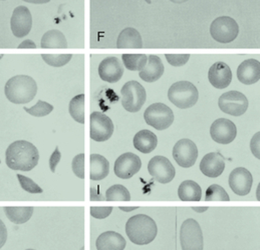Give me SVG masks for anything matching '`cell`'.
<instances>
[{
    "instance_id": "obj_52",
    "label": "cell",
    "mask_w": 260,
    "mask_h": 250,
    "mask_svg": "<svg viewBox=\"0 0 260 250\" xmlns=\"http://www.w3.org/2000/svg\"><path fill=\"white\" fill-rule=\"evenodd\" d=\"M2 1H5V0H2Z\"/></svg>"
},
{
    "instance_id": "obj_48",
    "label": "cell",
    "mask_w": 260,
    "mask_h": 250,
    "mask_svg": "<svg viewBox=\"0 0 260 250\" xmlns=\"http://www.w3.org/2000/svg\"><path fill=\"white\" fill-rule=\"evenodd\" d=\"M145 1H146L147 3H149V4H151V3H152V1H151V0H145Z\"/></svg>"
},
{
    "instance_id": "obj_44",
    "label": "cell",
    "mask_w": 260,
    "mask_h": 250,
    "mask_svg": "<svg viewBox=\"0 0 260 250\" xmlns=\"http://www.w3.org/2000/svg\"><path fill=\"white\" fill-rule=\"evenodd\" d=\"M22 1L31 3V4H45V3H48L50 0H22Z\"/></svg>"
},
{
    "instance_id": "obj_21",
    "label": "cell",
    "mask_w": 260,
    "mask_h": 250,
    "mask_svg": "<svg viewBox=\"0 0 260 250\" xmlns=\"http://www.w3.org/2000/svg\"><path fill=\"white\" fill-rule=\"evenodd\" d=\"M164 74V64L157 55H149L146 66L139 72L140 77L146 82H155Z\"/></svg>"
},
{
    "instance_id": "obj_31",
    "label": "cell",
    "mask_w": 260,
    "mask_h": 250,
    "mask_svg": "<svg viewBox=\"0 0 260 250\" xmlns=\"http://www.w3.org/2000/svg\"><path fill=\"white\" fill-rule=\"evenodd\" d=\"M106 200L108 201H129V190L122 184H115L106 191Z\"/></svg>"
},
{
    "instance_id": "obj_14",
    "label": "cell",
    "mask_w": 260,
    "mask_h": 250,
    "mask_svg": "<svg viewBox=\"0 0 260 250\" xmlns=\"http://www.w3.org/2000/svg\"><path fill=\"white\" fill-rule=\"evenodd\" d=\"M252 174L244 167L233 169L229 175V186L231 190L239 196H246L249 194L252 188Z\"/></svg>"
},
{
    "instance_id": "obj_40",
    "label": "cell",
    "mask_w": 260,
    "mask_h": 250,
    "mask_svg": "<svg viewBox=\"0 0 260 250\" xmlns=\"http://www.w3.org/2000/svg\"><path fill=\"white\" fill-rule=\"evenodd\" d=\"M60 159H61V153H60V151H59L58 146H56L55 149H54V151L52 152L50 158H49V161H48L49 168H50V170H51L52 173H55V169H56V166H57L58 162L60 161Z\"/></svg>"
},
{
    "instance_id": "obj_24",
    "label": "cell",
    "mask_w": 260,
    "mask_h": 250,
    "mask_svg": "<svg viewBox=\"0 0 260 250\" xmlns=\"http://www.w3.org/2000/svg\"><path fill=\"white\" fill-rule=\"evenodd\" d=\"M110 172V163L108 159L101 154L90 155V179L99 181L105 179Z\"/></svg>"
},
{
    "instance_id": "obj_26",
    "label": "cell",
    "mask_w": 260,
    "mask_h": 250,
    "mask_svg": "<svg viewBox=\"0 0 260 250\" xmlns=\"http://www.w3.org/2000/svg\"><path fill=\"white\" fill-rule=\"evenodd\" d=\"M117 47L120 49L121 48H142L143 40L140 32L133 27L125 28L119 34V37L117 40Z\"/></svg>"
},
{
    "instance_id": "obj_19",
    "label": "cell",
    "mask_w": 260,
    "mask_h": 250,
    "mask_svg": "<svg viewBox=\"0 0 260 250\" xmlns=\"http://www.w3.org/2000/svg\"><path fill=\"white\" fill-rule=\"evenodd\" d=\"M224 169L225 160L218 152H210L206 154L200 162L201 172L209 178L219 177L223 173Z\"/></svg>"
},
{
    "instance_id": "obj_50",
    "label": "cell",
    "mask_w": 260,
    "mask_h": 250,
    "mask_svg": "<svg viewBox=\"0 0 260 250\" xmlns=\"http://www.w3.org/2000/svg\"><path fill=\"white\" fill-rule=\"evenodd\" d=\"M25 250H36V249H30V248H29V249H25Z\"/></svg>"
},
{
    "instance_id": "obj_3",
    "label": "cell",
    "mask_w": 260,
    "mask_h": 250,
    "mask_svg": "<svg viewBox=\"0 0 260 250\" xmlns=\"http://www.w3.org/2000/svg\"><path fill=\"white\" fill-rule=\"evenodd\" d=\"M38 84L28 75H16L7 80L4 86L6 98L14 104H26L37 95Z\"/></svg>"
},
{
    "instance_id": "obj_25",
    "label": "cell",
    "mask_w": 260,
    "mask_h": 250,
    "mask_svg": "<svg viewBox=\"0 0 260 250\" xmlns=\"http://www.w3.org/2000/svg\"><path fill=\"white\" fill-rule=\"evenodd\" d=\"M178 196L182 201H199L202 197L201 186L193 180H185L178 188Z\"/></svg>"
},
{
    "instance_id": "obj_4",
    "label": "cell",
    "mask_w": 260,
    "mask_h": 250,
    "mask_svg": "<svg viewBox=\"0 0 260 250\" xmlns=\"http://www.w3.org/2000/svg\"><path fill=\"white\" fill-rule=\"evenodd\" d=\"M168 98L180 109L193 107L199 98L197 87L189 81H178L171 85L168 90Z\"/></svg>"
},
{
    "instance_id": "obj_30",
    "label": "cell",
    "mask_w": 260,
    "mask_h": 250,
    "mask_svg": "<svg viewBox=\"0 0 260 250\" xmlns=\"http://www.w3.org/2000/svg\"><path fill=\"white\" fill-rule=\"evenodd\" d=\"M123 63L131 71H141L147 64L148 56L145 54H123Z\"/></svg>"
},
{
    "instance_id": "obj_7",
    "label": "cell",
    "mask_w": 260,
    "mask_h": 250,
    "mask_svg": "<svg viewBox=\"0 0 260 250\" xmlns=\"http://www.w3.org/2000/svg\"><path fill=\"white\" fill-rule=\"evenodd\" d=\"M146 123L157 130H165L174 122V113L172 109L164 103L151 104L144 113Z\"/></svg>"
},
{
    "instance_id": "obj_41",
    "label": "cell",
    "mask_w": 260,
    "mask_h": 250,
    "mask_svg": "<svg viewBox=\"0 0 260 250\" xmlns=\"http://www.w3.org/2000/svg\"><path fill=\"white\" fill-rule=\"evenodd\" d=\"M7 241V228L4 222L0 219V249L4 246Z\"/></svg>"
},
{
    "instance_id": "obj_38",
    "label": "cell",
    "mask_w": 260,
    "mask_h": 250,
    "mask_svg": "<svg viewBox=\"0 0 260 250\" xmlns=\"http://www.w3.org/2000/svg\"><path fill=\"white\" fill-rule=\"evenodd\" d=\"M112 211V206H91L90 215L96 219H105L111 215Z\"/></svg>"
},
{
    "instance_id": "obj_11",
    "label": "cell",
    "mask_w": 260,
    "mask_h": 250,
    "mask_svg": "<svg viewBox=\"0 0 260 250\" xmlns=\"http://www.w3.org/2000/svg\"><path fill=\"white\" fill-rule=\"evenodd\" d=\"M173 157L179 166L190 168L198 158V148L191 139H181L174 145Z\"/></svg>"
},
{
    "instance_id": "obj_5",
    "label": "cell",
    "mask_w": 260,
    "mask_h": 250,
    "mask_svg": "<svg viewBox=\"0 0 260 250\" xmlns=\"http://www.w3.org/2000/svg\"><path fill=\"white\" fill-rule=\"evenodd\" d=\"M182 250H203V232L200 224L193 218L186 219L180 228Z\"/></svg>"
},
{
    "instance_id": "obj_9",
    "label": "cell",
    "mask_w": 260,
    "mask_h": 250,
    "mask_svg": "<svg viewBox=\"0 0 260 250\" xmlns=\"http://www.w3.org/2000/svg\"><path fill=\"white\" fill-rule=\"evenodd\" d=\"M218 106L226 114L241 116L247 111L248 99L242 92L232 90L223 93L219 97Z\"/></svg>"
},
{
    "instance_id": "obj_23",
    "label": "cell",
    "mask_w": 260,
    "mask_h": 250,
    "mask_svg": "<svg viewBox=\"0 0 260 250\" xmlns=\"http://www.w3.org/2000/svg\"><path fill=\"white\" fill-rule=\"evenodd\" d=\"M135 148L145 154L151 153L155 150L158 144V138L155 133H153L151 130L143 129L136 133L133 140Z\"/></svg>"
},
{
    "instance_id": "obj_49",
    "label": "cell",
    "mask_w": 260,
    "mask_h": 250,
    "mask_svg": "<svg viewBox=\"0 0 260 250\" xmlns=\"http://www.w3.org/2000/svg\"><path fill=\"white\" fill-rule=\"evenodd\" d=\"M2 57H3V55H2V54H0V59H1Z\"/></svg>"
},
{
    "instance_id": "obj_45",
    "label": "cell",
    "mask_w": 260,
    "mask_h": 250,
    "mask_svg": "<svg viewBox=\"0 0 260 250\" xmlns=\"http://www.w3.org/2000/svg\"><path fill=\"white\" fill-rule=\"evenodd\" d=\"M138 209L137 206H132V207H125V206H120V207H119L120 210H122V211H125V212H131V211H133V210H135V209Z\"/></svg>"
},
{
    "instance_id": "obj_28",
    "label": "cell",
    "mask_w": 260,
    "mask_h": 250,
    "mask_svg": "<svg viewBox=\"0 0 260 250\" xmlns=\"http://www.w3.org/2000/svg\"><path fill=\"white\" fill-rule=\"evenodd\" d=\"M42 48H67L68 41L64 34L57 30L51 29L45 32L41 42Z\"/></svg>"
},
{
    "instance_id": "obj_10",
    "label": "cell",
    "mask_w": 260,
    "mask_h": 250,
    "mask_svg": "<svg viewBox=\"0 0 260 250\" xmlns=\"http://www.w3.org/2000/svg\"><path fill=\"white\" fill-rule=\"evenodd\" d=\"M112 119L103 112L94 111L90 114V138L96 142L109 140L114 133Z\"/></svg>"
},
{
    "instance_id": "obj_12",
    "label": "cell",
    "mask_w": 260,
    "mask_h": 250,
    "mask_svg": "<svg viewBox=\"0 0 260 250\" xmlns=\"http://www.w3.org/2000/svg\"><path fill=\"white\" fill-rule=\"evenodd\" d=\"M148 170L150 175L159 183L167 184L171 182L175 178L176 170L171 161L161 155L154 156L149 164H148Z\"/></svg>"
},
{
    "instance_id": "obj_16",
    "label": "cell",
    "mask_w": 260,
    "mask_h": 250,
    "mask_svg": "<svg viewBox=\"0 0 260 250\" xmlns=\"http://www.w3.org/2000/svg\"><path fill=\"white\" fill-rule=\"evenodd\" d=\"M142 167L141 158L132 152H126L119 156L115 162V174L122 179H130Z\"/></svg>"
},
{
    "instance_id": "obj_35",
    "label": "cell",
    "mask_w": 260,
    "mask_h": 250,
    "mask_svg": "<svg viewBox=\"0 0 260 250\" xmlns=\"http://www.w3.org/2000/svg\"><path fill=\"white\" fill-rule=\"evenodd\" d=\"M17 178L19 181V184L21 186V188L28 192V193H32V194H39V193H43V189L41 188V186H39L32 179H30L27 176L21 175V174H17Z\"/></svg>"
},
{
    "instance_id": "obj_47",
    "label": "cell",
    "mask_w": 260,
    "mask_h": 250,
    "mask_svg": "<svg viewBox=\"0 0 260 250\" xmlns=\"http://www.w3.org/2000/svg\"><path fill=\"white\" fill-rule=\"evenodd\" d=\"M259 191H260V183H259V184H258V186H257V191H256V197H257V200H258V201H259V200H260Z\"/></svg>"
},
{
    "instance_id": "obj_36",
    "label": "cell",
    "mask_w": 260,
    "mask_h": 250,
    "mask_svg": "<svg viewBox=\"0 0 260 250\" xmlns=\"http://www.w3.org/2000/svg\"><path fill=\"white\" fill-rule=\"evenodd\" d=\"M72 169L77 177L81 179L85 178V153H80L74 157Z\"/></svg>"
},
{
    "instance_id": "obj_37",
    "label": "cell",
    "mask_w": 260,
    "mask_h": 250,
    "mask_svg": "<svg viewBox=\"0 0 260 250\" xmlns=\"http://www.w3.org/2000/svg\"><path fill=\"white\" fill-rule=\"evenodd\" d=\"M169 64L175 67L184 66L190 59V54H166L165 55Z\"/></svg>"
},
{
    "instance_id": "obj_27",
    "label": "cell",
    "mask_w": 260,
    "mask_h": 250,
    "mask_svg": "<svg viewBox=\"0 0 260 250\" xmlns=\"http://www.w3.org/2000/svg\"><path fill=\"white\" fill-rule=\"evenodd\" d=\"M6 217L14 224H23L27 222L32 214L34 207L31 206H6L4 207Z\"/></svg>"
},
{
    "instance_id": "obj_43",
    "label": "cell",
    "mask_w": 260,
    "mask_h": 250,
    "mask_svg": "<svg viewBox=\"0 0 260 250\" xmlns=\"http://www.w3.org/2000/svg\"><path fill=\"white\" fill-rule=\"evenodd\" d=\"M18 48H19V49H23V48L35 49V48H37V44L32 41V40H30V39H26V40L21 42V43L18 45Z\"/></svg>"
},
{
    "instance_id": "obj_51",
    "label": "cell",
    "mask_w": 260,
    "mask_h": 250,
    "mask_svg": "<svg viewBox=\"0 0 260 250\" xmlns=\"http://www.w3.org/2000/svg\"><path fill=\"white\" fill-rule=\"evenodd\" d=\"M0 163H1V160H0Z\"/></svg>"
},
{
    "instance_id": "obj_17",
    "label": "cell",
    "mask_w": 260,
    "mask_h": 250,
    "mask_svg": "<svg viewBox=\"0 0 260 250\" xmlns=\"http://www.w3.org/2000/svg\"><path fill=\"white\" fill-rule=\"evenodd\" d=\"M210 135L211 138L219 144H229L236 138V125L229 119L219 118L211 125Z\"/></svg>"
},
{
    "instance_id": "obj_42",
    "label": "cell",
    "mask_w": 260,
    "mask_h": 250,
    "mask_svg": "<svg viewBox=\"0 0 260 250\" xmlns=\"http://www.w3.org/2000/svg\"><path fill=\"white\" fill-rule=\"evenodd\" d=\"M90 200L91 201H102L105 200V197L101 194L98 188H90Z\"/></svg>"
},
{
    "instance_id": "obj_8",
    "label": "cell",
    "mask_w": 260,
    "mask_h": 250,
    "mask_svg": "<svg viewBox=\"0 0 260 250\" xmlns=\"http://www.w3.org/2000/svg\"><path fill=\"white\" fill-rule=\"evenodd\" d=\"M210 34L219 43L234 41L239 34V25L229 16H220L211 23Z\"/></svg>"
},
{
    "instance_id": "obj_20",
    "label": "cell",
    "mask_w": 260,
    "mask_h": 250,
    "mask_svg": "<svg viewBox=\"0 0 260 250\" xmlns=\"http://www.w3.org/2000/svg\"><path fill=\"white\" fill-rule=\"evenodd\" d=\"M237 78L245 85L258 82L260 79V62L256 59L250 58L244 60L237 68Z\"/></svg>"
},
{
    "instance_id": "obj_15",
    "label": "cell",
    "mask_w": 260,
    "mask_h": 250,
    "mask_svg": "<svg viewBox=\"0 0 260 250\" xmlns=\"http://www.w3.org/2000/svg\"><path fill=\"white\" fill-rule=\"evenodd\" d=\"M125 71L124 64L116 56L106 57L99 65V75L102 80L116 84L121 80Z\"/></svg>"
},
{
    "instance_id": "obj_33",
    "label": "cell",
    "mask_w": 260,
    "mask_h": 250,
    "mask_svg": "<svg viewBox=\"0 0 260 250\" xmlns=\"http://www.w3.org/2000/svg\"><path fill=\"white\" fill-rule=\"evenodd\" d=\"M44 62L52 67L67 65L73 58V54H42Z\"/></svg>"
},
{
    "instance_id": "obj_1",
    "label": "cell",
    "mask_w": 260,
    "mask_h": 250,
    "mask_svg": "<svg viewBox=\"0 0 260 250\" xmlns=\"http://www.w3.org/2000/svg\"><path fill=\"white\" fill-rule=\"evenodd\" d=\"M40 152L29 141L16 140L6 149L5 162L11 170L30 171L39 164Z\"/></svg>"
},
{
    "instance_id": "obj_6",
    "label": "cell",
    "mask_w": 260,
    "mask_h": 250,
    "mask_svg": "<svg viewBox=\"0 0 260 250\" xmlns=\"http://www.w3.org/2000/svg\"><path fill=\"white\" fill-rule=\"evenodd\" d=\"M122 105L129 112H138L141 110L147 99L145 87L138 81L132 80L122 87Z\"/></svg>"
},
{
    "instance_id": "obj_39",
    "label": "cell",
    "mask_w": 260,
    "mask_h": 250,
    "mask_svg": "<svg viewBox=\"0 0 260 250\" xmlns=\"http://www.w3.org/2000/svg\"><path fill=\"white\" fill-rule=\"evenodd\" d=\"M250 150L252 152V154L257 158L260 159V132L258 131L257 133H255L253 135V137L251 138L250 141Z\"/></svg>"
},
{
    "instance_id": "obj_32",
    "label": "cell",
    "mask_w": 260,
    "mask_h": 250,
    "mask_svg": "<svg viewBox=\"0 0 260 250\" xmlns=\"http://www.w3.org/2000/svg\"><path fill=\"white\" fill-rule=\"evenodd\" d=\"M205 200L206 201H229L230 197L222 186L218 184H212L206 190Z\"/></svg>"
},
{
    "instance_id": "obj_18",
    "label": "cell",
    "mask_w": 260,
    "mask_h": 250,
    "mask_svg": "<svg viewBox=\"0 0 260 250\" xmlns=\"http://www.w3.org/2000/svg\"><path fill=\"white\" fill-rule=\"evenodd\" d=\"M208 79L213 87L217 89H224L228 87L232 81L231 69L226 63L218 61L209 68Z\"/></svg>"
},
{
    "instance_id": "obj_13",
    "label": "cell",
    "mask_w": 260,
    "mask_h": 250,
    "mask_svg": "<svg viewBox=\"0 0 260 250\" xmlns=\"http://www.w3.org/2000/svg\"><path fill=\"white\" fill-rule=\"evenodd\" d=\"M10 27L13 35L17 38L28 35L32 27V16L26 6L19 5L13 10L10 19Z\"/></svg>"
},
{
    "instance_id": "obj_46",
    "label": "cell",
    "mask_w": 260,
    "mask_h": 250,
    "mask_svg": "<svg viewBox=\"0 0 260 250\" xmlns=\"http://www.w3.org/2000/svg\"><path fill=\"white\" fill-rule=\"evenodd\" d=\"M192 209L194 210V211H196V212H199V213H201V212H205L208 207L207 206H204V207H192Z\"/></svg>"
},
{
    "instance_id": "obj_2",
    "label": "cell",
    "mask_w": 260,
    "mask_h": 250,
    "mask_svg": "<svg viewBox=\"0 0 260 250\" xmlns=\"http://www.w3.org/2000/svg\"><path fill=\"white\" fill-rule=\"evenodd\" d=\"M158 227L153 218L145 214H137L126 223V234L137 245H147L157 236Z\"/></svg>"
},
{
    "instance_id": "obj_22",
    "label": "cell",
    "mask_w": 260,
    "mask_h": 250,
    "mask_svg": "<svg viewBox=\"0 0 260 250\" xmlns=\"http://www.w3.org/2000/svg\"><path fill=\"white\" fill-rule=\"evenodd\" d=\"M126 245V239L116 231H106L95 241L96 250H124Z\"/></svg>"
},
{
    "instance_id": "obj_29",
    "label": "cell",
    "mask_w": 260,
    "mask_h": 250,
    "mask_svg": "<svg viewBox=\"0 0 260 250\" xmlns=\"http://www.w3.org/2000/svg\"><path fill=\"white\" fill-rule=\"evenodd\" d=\"M69 111L73 119L85 124V94H79L71 100Z\"/></svg>"
},
{
    "instance_id": "obj_34",
    "label": "cell",
    "mask_w": 260,
    "mask_h": 250,
    "mask_svg": "<svg viewBox=\"0 0 260 250\" xmlns=\"http://www.w3.org/2000/svg\"><path fill=\"white\" fill-rule=\"evenodd\" d=\"M23 110L26 111L28 114L36 116V117H44L50 114L53 110V106L46 101L39 100L36 105L32 107H23Z\"/></svg>"
}]
</instances>
